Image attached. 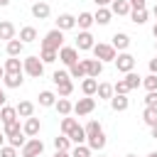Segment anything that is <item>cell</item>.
Here are the masks:
<instances>
[{"label":"cell","instance_id":"6da1fadb","mask_svg":"<svg viewBox=\"0 0 157 157\" xmlns=\"http://www.w3.org/2000/svg\"><path fill=\"white\" fill-rule=\"evenodd\" d=\"M42 47L44 49H61L64 47V32L61 29H52V32H47L44 34V39H42Z\"/></svg>","mask_w":157,"mask_h":157},{"label":"cell","instance_id":"7a4b0ae2","mask_svg":"<svg viewBox=\"0 0 157 157\" xmlns=\"http://www.w3.org/2000/svg\"><path fill=\"white\" fill-rule=\"evenodd\" d=\"M118 49L113 47V44H103V42H98V44H93V56L96 59H101V61H115V54Z\"/></svg>","mask_w":157,"mask_h":157},{"label":"cell","instance_id":"3957f363","mask_svg":"<svg viewBox=\"0 0 157 157\" xmlns=\"http://www.w3.org/2000/svg\"><path fill=\"white\" fill-rule=\"evenodd\" d=\"M22 64H25V74H29L32 78H39L44 74V61L39 56H27Z\"/></svg>","mask_w":157,"mask_h":157},{"label":"cell","instance_id":"277c9868","mask_svg":"<svg viewBox=\"0 0 157 157\" xmlns=\"http://www.w3.org/2000/svg\"><path fill=\"white\" fill-rule=\"evenodd\" d=\"M42 152H44V142L39 137H29L22 145V157H39Z\"/></svg>","mask_w":157,"mask_h":157},{"label":"cell","instance_id":"5b68a950","mask_svg":"<svg viewBox=\"0 0 157 157\" xmlns=\"http://www.w3.org/2000/svg\"><path fill=\"white\" fill-rule=\"evenodd\" d=\"M93 108H96V98H91V96L78 98V101L74 103V113H76V115H88V113H93Z\"/></svg>","mask_w":157,"mask_h":157},{"label":"cell","instance_id":"8992f818","mask_svg":"<svg viewBox=\"0 0 157 157\" xmlns=\"http://www.w3.org/2000/svg\"><path fill=\"white\" fill-rule=\"evenodd\" d=\"M115 66H118V71L128 74V71H132V69H135V56H132V54H128V52H123V54H118V56H115Z\"/></svg>","mask_w":157,"mask_h":157},{"label":"cell","instance_id":"52a82bcc","mask_svg":"<svg viewBox=\"0 0 157 157\" xmlns=\"http://www.w3.org/2000/svg\"><path fill=\"white\" fill-rule=\"evenodd\" d=\"M59 59H61L66 66H71V64L78 61V49H76V47H61V49H59Z\"/></svg>","mask_w":157,"mask_h":157},{"label":"cell","instance_id":"ba28073f","mask_svg":"<svg viewBox=\"0 0 157 157\" xmlns=\"http://www.w3.org/2000/svg\"><path fill=\"white\" fill-rule=\"evenodd\" d=\"M83 66H86V76H91V78H98L101 71H103L101 59H83Z\"/></svg>","mask_w":157,"mask_h":157},{"label":"cell","instance_id":"9c48e42d","mask_svg":"<svg viewBox=\"0 0 157 157\" xmlns=\"http://www.w3.org/2000/svg\"><path fill=\"white\" fill-rule=\"evenodd\" d=\"M93 44H96V42H93V34H91L88 29H81L78 37H76V49H81V52H83V49H93Z\"/></svg>","mask_w":157,"mask_h":157},{"label":"cell","instance_id":"30bf717a","mask_svg":"<svg viewBox=\"0 0 157 157\" xmlns=\"http://www.w3.org/2000/svg\"><path fill=\"white\" fill-rule=\"evenodd\" d=\"M128 105H130V98H128L125 93H115V96L110 98V108H113L115 113H123V110H128Z\"/></svg>","mask_w":157,"mask_h":157},{"label":"cell","instance_id":"8fae6325","mask_svg":"<svg viewBox=\"0 0 157 157\" xmlns=\"http://www.w3.org/2000/svg\"><path fill=\"white\" fill-rule=\"evenodd\" d=\"M74 27H76V17H74V15L64 12V15H59V17H56V29L66 32V29H74Z\"/></svg>","mask_w":157,"mask_h":157},{"label":"cell","instance_id":"7c38bea8","mask_svg":"<svg viewBox=\"0 0 157 157\" xmlns=\"http://www.w3.org/2000/svg\"><path fill=\"white\" fill-rule=\"evenodd\" d=\"M2 66H5V74H22V71H25V64H22L17 56H10Z\"/></svg>","mask_w":157,"mask_h":157},{"label":"cell","instance_id":"4fadbf2b","mask_svg":"<svg viewBox=\"0 0 157 157\" xmlns=\"http://www.w3.org/2000/svg\"><path fill=\"white\" fill-rule=\"evenodd\" d=\"M130 10H132V7H130L128 0H113V2H110V12H113V15H130Z\"/></svg>","mask_w":157,"mask_h":157},{"label":"cell","instance_id":"5bb4252c","mask_svg":"<svg viewBox=\"0 0 157 157\" xmlns=\"http://www.w3.org/2000/svg\"><path fill=\"white\" fill-rule=\"evenodd\" d=\"M0 39H5V42L15 39V25H12L10 20H2V22H0Z\"/></svg>","mask_w":157,"mask_h":157},{"label":"cell","instance_id":"9a60e30c","mask_svg":"<svg viewBox=\"0 0 157 157\" xmlns=\"http://www.w3.org/2000/svg\"><path fill=\"white\" fill-rule=\"evenodd\" d=\"M15 108H17V115L20 118H32V113H34V103L32 101H20Z\"/></svg>","mask_w":157,"mask_h":157},{"label":"cell","instance_id":"2e32d148","mask_svg":"<svg viewBox=\"0 0 157 157\" xmlns=\"http://www.w3.org/2000/svg\"><path fill=\"white\" fill-rule=\"evenodd\" d=\"M0 120H2V125L17 120V108H12V105H2V108H0Z\"/></svg>","mask_w":157,"mask_h":157},{"label":"cell","instance_id":"e0dca14e","mask_svg":"<svg viewBox=\"0 0 157 157\" xmlns=\"http://www.w3.org/2000/svg\"><path fill=\"white\" fill-rule=\"evenodd\" d=\"M22 130H25L27 137H34V135L39 132V118H27L25 125H22Z\"/></svg>","mask_w":157,"mask_h":157},{"label":"cell","instance_id":"ac0fdd59","mask_svg":"<svg viewBox=\"0 0 157 157\" xmlns=\"http://www.w3.org/2000/svg\"><path fill=\"white\" fill-rule=\"evenodd\" d=\"M88 147H91V150H98V152L105 147V135H103V130L96 132V135H88Z\"/></svg>","mask_w":157,"mask_h":157},{"label":"cell","instance_id":"d6986e66","mask_svg":"<svg viewBox=\"0 0 157 157\" xmlns=\"http://www.w3.org/2000/svg\"><path fill=\"white\" fill-rule=\"evenodd\" d=\"M142 120H145V125H157V105H145V110H142Z\"/></svg>","mask_w":157,"mask_h":157},{"label":"cell","instance_id":"ffe728a7","mask_svg":"<svg viewBox=\"0 0 157 157\" xmlns=\"http://www.w3.org/2000/svg\"><path fill=\"white\" fill-rule=\"evenodd\" d=\"M32 15H34L37 20H47V17H49V5H47V2H34V5H32Z\"/></svg>","mask_w":157,"mask_h":157},{"label":"cell","instance_id":"44dd1931","mask_svg":"<svg viewBox=\"0 0 157 157\" xmlns=\"http://www.w3.org/2000/svg\"><path fill=\"white\" fill-rule=\"evenodd\" d=\"M113 47H115V49H128V47H130V37H128L125 32H115V34H113Z\"/></svg>","mask_w":157,"mask_h":157},{"label":"cell","instance_id":"7402d4cb","mask_svg":"<svg viewBox=\"0 0 157 157\" xmlns=\"http://www.w3.org/2000/svg\"><path fill=\"white\" fill-rule=\"evenodd\" d=\"M5 49H7V54H10V56H20V54H22V49H25V42H22V39H10Z\"/></svg>","mask_w":157,"mask_h":157},{"label":"cell","instance_id":"603a6c76","mask_svg":"<svg viewBox=\"0 0 157 157\" xmlns=\"http://www.w3.org/2000/svg\"><path fill=\"white\" fill-rule=\"evenodd\" d=\"M2 81H5V86H7V88H20L25 78H22V74H5V76H2Z\"/></svg>","mask_w":157,"mask_h":157},{"label":"cell","instance_id":"cb8c5ba5","mask_svg":"<svg viewBox=\"0 0 157 157\" xmlns=\"http://www.w3.org/2000/svg\"><path fill=\"white\" fill-rule=\"evenodd\" d=\"M81 91H83L86 96H93V93L98 91V81H96V78H91V76H86V78L81 81Z\"/></svg>","mask_w":157,"mask_h":157},{"label":"cell","instance_id":"d4e9b609","mask_svg":"<svg viewBox=\"0 0 157 157\" xmlns=\"http://www.w3.org/2000/svg\"><path fill=\"white\" fill-rule=\"evenodd\" d=\"M54 108H56V113H59V115H69V113L74 110V105H71V101H69V98H56Z\"/></svg>","mask_w":157,"mask_h":157},{"label":"cell","instance_id":"484cf974","mask_svg":"<svg viewBox=\"0 0 157 157\" xmlns=\"http://www.w3.org/2000/svg\"><path fill=\"white\" fill-rule=\"evenodd\" d=\"M130 20L135 25H145L147 22V7H137V10H130Z\"/></svg>","mask_w":157,"mask_h":157},{"label":"cell","instance_id":"4316f807","mask_svg":"<svg viewBox=\"0 0 157 157\" xmlns=\"http://www.w3.org/2000/svg\"><path fill=\"white\" fill-rule=\"evenodd\" d=\"M69 76H71V78H86V66H83V61L71 64V66H69Z\"/></svg>","mask_w":157,"mask_h":157},{"label":"cell","instance_id":"83f0119b","mask_svg":"<svg viewBox=\"0 0 157 157\" xmlns=\"http://www.w3.org/2000/svg\"><path fill=\"white\" fill-rule=\"evenodd\" d=\"M69 140L76 142V145H83V140H88V137H86V130H83L81 125H76V128L69 132Z\"/></svg>","mask_w":157,"mask_h":157},{"label":"cell","instance_id":"f1b7e54d","mask_svg":"<svg viewBox=\"0 0 157 157\" xmlns=\"http://www.w3.org/2000/svg\"><path fill=\"white\" fill-rule=\"evenodd\" d=\"M110 17H113V12H110L108 7H98V12L93 15V20H96L98 25H108V22H110Z\"/></svg>","mask_w":157,"mask_h":157},{"label":"cell","instance_id":"f546056e","mask_svg":"<svg viewBox=\"0 0 157 157\" xmlns=\"http://www.w3.org/2000/svg\"><path fill=\"white\" fill-rule=\"evenodd\" d=\"M54 147L59 150V152H69V147H71V140H69V135H59V137H54Z\"/></svg>","mask_w":157,"mask_h":157},{"label":"cell","instance_id":"4dcf8cb0","mask_svg":"<svg viewBox=\"0 0 157 157\" xmlns=\"http://www.w3.org/2000/svg\"><path fill=\"white\" fill-rule=\"evenodd\" d=\"M93 22H96V20H93V15H91V12H81V15L76 17V25H78L81 29H88Z\"/></svg>","mask_w":157,"mask_h":157},{"label":"cell","instance_id":"1f68e13d","mask_svg":"<svg viewBox=\"0 0 157 157\" xmlns=\"http://www.w3.org/2000/svg\"><path fill=\"white\" fill-rule=\"evenodd\" d=\"M56 91H59V98H66V96H71V91H74V83H71V78H66V81L56 83Z\"/></svg>","mask_w":157,"mask_h":157},{"label":"cell","instance_id":"d6a6232c","mask_svg":"<svg viewBox=\"0 0 157 157\" xmlns=\"http://www.w3.org/2000/svg\"><path fill=\"white\" fill-rule=\"evenodd\" d=\"M54 103H56V96H54L52 91H42V93H39V105L49 108V105H54Z\"/></svg>","mask_w":157,"mask_h":157},{"label":"cell","instance_id":"836d02e7","mask_svg":"<svg viewBox=\"0 0 157 157\" xmlns=\"http://www.w3.org/2000/svg\"><path fill=\"white\" fill-rule=\"evenodd\" d=\"M20 39L22 42H34L37 39V29L34 27H22L20 29Z\"/></svg>","mask_w":157,"mask_h":157},{"label":"cell","instance_id":"e575fe53","mask_svg":"<svg viewBox=\"0 0 157 157\" xmlns=\"http://www.w3.org/2000/svg\"><path fill=\"white\" fill-rule=\"evenodd\" d=\"M56 56H59V52H56V49H44V47H42V54H39V59H42L44 64H52V61H56Z\"/></svg>","mask_w":157,"mask_h":157},{"label":"cell","instance_id":"d590c367","mask_svg":"<svg viewBox=\"0 0 157 157\" xmlns=\"http://www.w3.org/2000/svg\"><path fill=\"white\" fill-rule=\"evenodd\" d=\"M123 81H125V83H128V88H130V91H132V88H137V86H140V83H142V81H140V76H137V74H135V71H128V74H125V78H123Z\"/></svg>","mask_w":157,"mask_h":157},{"label":"cell","instance_id":"8d00e7d4","mask_svg":"<svg viewBox=\"0 0 157 157\" xmlns=\"http://www.w3.org/2000/svg\"><path fill=\"white\" fill-rule=\"evenodd\" d=\"M98 98H113L115 96V91H113V86L110 83H98Z\"/></svg>","mask_w":157,"mask_h":157},{"label":"cell","instance_id":"74e56055","mask_svg":"<svg viewBox=\"0 0 157 157\" xmlns=\"http://www.w3.org/2000/svg\"><path fill=\"white\" fill-rule=\"evenodd\" d=\"M76 125H78V123H76V118H69V115H64V118H61V132H64V135H69Z\"/></svg>","mask_w":157,"mask_h":157},{"label":"cell","instance_id":"f35d334b","mask_svg":"<svg viewBox=\"0 0 157 157\" xmlns=\"http://www.w3.org/2000/svg\"><path fill=\"white\" fill-rule=\"evenodd\" d=\"M142 86H145L147 91H157V74L145 76V78H142Z\"/></svg>","mask_w":157,"mask_h":157},{"label":"cell","instance_id":"ab89813d","mask_svg":"<svg viewBox=\"0 0 157 157\" xmlns=\"http://www.w3.org/2000/svg\"><path fill=\"white\" fill-rule=\"evenodd\" d=\"M17 132H22V128H20V123H17V120H12V123H7V125H5V137L17 135Z\"/></svg>","mask_w":157,"mask_h":157},{"label":"cell","instance_id":"60d3db41","mask_svg":"<svg viewBox=\"0 0 157 157\" xmlns=\"http://www.w3.org/2000/svg\"><path fill=\"white\" fill-rule=\"evenodd\" d=\"M83 130H86V137H88V135H96V132H101V123H98V120H88Z\"/></svg>","mask_w":157,"mask_h":157},{"label":"cell","instance_id":"b9f144b4","mask_svg":"<svg viewBox=\"0 0 157 157\" xmlns=\"http://www.w3.org/2000/svg\"><path fill=\"white\" fill-rule=\"evenodd\" d=\"M7 140H10V145H12V147H22V145L27 142V140H25V130H22V132H17V135H10Z\"/></svg>","mask_w":157,"mask_h":157},{"label":"cell","instance_id":"7bdbcfd3","mask_svg":"<svg viewBox=\"0 0 157 157\" xmlns=\"http://www.w3.org/2000/svg\"><path fill=\"white\" fill-rule=\"evenodd\" d=\"M0 157H17V147H12V145H2V147H0Z\"/></svg>","mask_w":157,"mask_h":157},{"label":"cell","instance_id":"ee69618b","mask_svg":"<svg viewBox=\"0 0 157 157\" xmlns=\"http://www.w3.org/2000/svg\"><path fill=\"white\" fill-rule=\"evenodd\" d=\"M66 78H71L69 71H54V74H52V81H54V83H61V81H66Z\"/></svg>","mask_w":157,"mask_h":157},{"label":"cell","instance_id":"f6af8a7d","mask_svg":"<svg viewBox=\"0 0 157 157\" xmlns=\"http://www.w3.org/2000/svg\"><path fill=\"white\" fill-rule=\"evenodd\" d=\"M113 91H115V93H125V96L130 93V88H128V83H125L123 78H120L118 83H113Z\"/></svg>","mask_w":157,"mask_h":157},{"label":"cell","instance_id":"bcb514c9","mask_svg":"<svg viewBox=\"0 0 157 157\" xmlns=\"http://www.w3.org/2000/svg\"><path fill=\"white\" fill-rule=\"evenodd\" d=\"M145 105H157V91H147V96H145Z\"/></svg>","mask_w":157,"mask_h":157},{"label":"cell","instance_id":"7dc6e473","mask_svg":"<svg viewBox=\"0 0 157 157\" xmlns=\"http://www.w3.org/2000/svg\"><path fill=\"white\" fill-rule=\"evenodd\" d=\"M130 2V7L132 10H137V7H145V0H128Z\"/></svg>","mask_w":157,"mask_h":157},{"label":"cell","instance_id":"c3c4849f","mask_svg":"<svg viewBox=\"0 0 157 157\" xmlns=\"http://www.w3.org/2000/svg\"><path fill=\"white\" fill-rule=\"evenodd\" d=\"M150 74H157V56L150 59Z\"/></svg>","mask_w":157,"mask_h":157},{"label":"cell","instance_id":"681fc988","mask_svg":"<svg viewBox=\"0 0 157 157\" xmlns=\"http://www.w3.org/2000/svg\"><path fill=\"white\" fill-rule=\"evenodd\" d=\"M93 2H96V5H98V7H105V5H110V2H113V0H93Z\"/></svg>","mask_w":157,"mask_h":157},{"label":"cell","instance_id":"f907efd6","mask_svg":"<svg viewBox=\"0 0 157 157\" xmlns=\"http://www.w3.org/2000/svg\"><path fill=\"white\" fill-rule=\"evenodd\" d=\"M5 101H7V96H5V91H2V88H0V108H2V105H5Z\"/></svg>","mask_w":157,"mask_h":157},{"label":"cell","instance_id":"816d5d0a","mask_svg":"<svg viewBox=\"0 0 157 157\" xmlns=\"http://www.w3.org/2000/svg\"><path fill=\"white\" fill-rule=\"evenodd\" d=\"M54 157H71V155H69V152H59V150H56V155H54Z\"/></svg>","mask_w":157,"mask_h":157},{"label":"cell","instance_id":"f5cc1de1","mask_svg":"<svg viewBox=\"0 0 157 157\" xmlns=\"http://www.w3.org/2000/svg\"><path fill=\"white\" fill-rule=\"evenodd\" d=\"M10 5V0H0V7H7Z\"/></svg>","mask_w":157,"mask_h":157},{"label":"cell","instance_id":"db71d44e","mask_svg":"<svg viewBox=\"0 0 157 157\" xmlns=\"http://www.w3.org/2000/svg\"><path fill=\"white\" fill-rule=\"evenodd\" d=\"M150 130H152V137H157V125H152Z\"/></svg>","mask_w":157,"mask_h":157},{"label":"cell","instance_id":"11a10c76","mask_svg":"<svg viewBox=\"0 0 157 157\" xmlns=\"http://www.w3.org/2000/svg\"><path fill=\"white\" fill-rule=\"evenodd\" d=\"M2 76H5V66L0 64V78H2Z\"/></svg>","mask_w":157,"mask_h":157},{"label":"cell","instance_id":"9f6ffc18","mask_svg":"<svg viewBox=\"0 0 157 157\" xmlns=\"http://www.w3.org/2000/svg\"><path fill=\"white\" fill-rule=\"evenodd\" d=\"M152 34H155V37H157V22H155V27H152Z\"/></svg>","mask_w":157,"mask_h":157},{"label":"cell","instance_id":"6f0895ef","mask_svg":"<svg viewBox=\"0 0 157 157\" xmlns=\"http://www.w3.org/2000/svg\"><path fill=\"white\" fill-rule=\"evenodd\" d=\"M152 15H155V17H157V2H155V7H152Z\"/></svg>","mask_w":157,"mask_h":157},{"label":"cell","instance_id":"680465c9","mask_svg":"<svg viewBox=\"0 0 157 157\" xmlns=\"http://www.w3.org/2000/svg\"><path fill=\"white\" fill-rule=\"evenodd\" d=\"M2 140H5V132H0V147H2Z\"/></svg>","mask_w":157,"mask_h":157},{"label":"cell","instance_id":"91938a15","mask_svg":"<svg viewBox=\"0 0 157 157\" xmlns=\"http://www.w3.org/2000/svg\"><path fill=\"white\" fill-rule=\"evenodd\" d=\"M147 157H157V152H150V155H147Z\"/></svg>","mask_w":157,"mask_h":157},{"label":"cell","instance_id":"94428289","mask_svg":"<svg viewBox=\"0 0 157 157\" xmlns=\"http://www.w3.org/2000/svg\"><path fill=\"white\" fill-rule=\"evenodd\" d=\"M71 157H83V155H74V152H71Z\"/></svg>","mask_w":157,"mask_h":157},{"label":"cell","instance_id":"6125c7cd","mask_svg":"<svg viewBox=\"0 0 157 157\" xmlns=\"http://www.w3.org/2000/svg\"><path fill=\"white\" fill-rule=\"evenodd\" d=\"M125 157H137V155H125Z\"/></svg>","mask_w":157,"mask_h":157},{"label":"cell","instance_id":"be15d7a7","mask_svg":"<svg viewBox=\"0 0 157 157\" xmlns=\"http://www.w3.org/2000/svg\"><path fill=\"white\" fill-rule=\"evenodd\" d=\"M98 157H103V155H98Z\"/></svg>","mask_w":157,"mask_h":157}]
</instances>
